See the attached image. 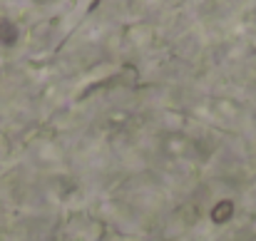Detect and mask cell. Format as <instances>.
I'll list each match as a JSON object with an SVG mask.
<instances>
[{"label": "cell", "instance_id": "obj_1", "mask_svg": "<svg viewBox=\"0 0 256 241\" xmlns=\"http://www.w3.org/2000/svg\"><path fill=\"white\" fill-rule=\"evenodd\" d=\"M0 40L2 42H12L15 40V30L10 22H0Z\"/></svg>", "mask_w": 256, "mask_h": 241}]
</instances>
